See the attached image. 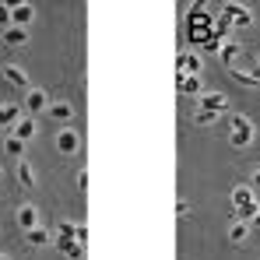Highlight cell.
<instances>
[{
	"label": "cell",
	"mask_w": 260,
	"mask_h": 260,
	"mask_svg": "<svg viewBox=\"0 0 260 260\" xmlns=\"http://www.w3.org/2000/svg\"><path fill=\"white\" fill-rule=\"evenodd\" d=\"M229 141H232V148H246L253 141V123L243 113H232L229 116Z\"/></svg>",
	"instance_id": "1"
},
{
	"label": "cell",
	"mask_w": 260,
	"mask_h": 260,
	"mask_svg": "<svg viewBox=\"0 0 260 260\" xmlns=\"http://www.w3.org/2000/svg\"><path fill=\"white\" fill-rule=\"evenodd\" d=\"M28 116H39V113H46L49 109V102H46V91L43 88H32L28 95H25V106H21Z\"/></svg>",
	"instance_id": "2"
},
{
	"label": "cell",
	"mask_w": 260,
	"mask_h": 260,
	"mask_svg": "<svg viewBox=\"0 0 260 260\" xmlns=\"http://www.w3.org/2000/svg\"><path fill=\"white\" fill-rule=\"evenodd\" d=\"M221 14L232 21V25H239V28H246L250 21H253V14H250V7H239V4H221Z\"/></svg>",
	"instance_id": "3"
},
{
	"label": "cell",
	"mask_w": 260,
	"mask_h": 260,
	"mask_svg": "<svg viewBox=\"0 0 260 260\" xmlns=\"http://www.w3.org/2000/svg\"><path fill=\"white\" fill-rule=\"evenodd\" d=\"M78 148H81V137H78L71 127H63L60 134H56V151H60V155H74Z\"/></svg>",
	"instance_id": "4"
},
{
	"label": "cell",
	"mask_w": 260,
	"mask_h": 260,
	"mask_svg": "<svg viewBox=\"0 0 260 260\" xmlns=\"http://www.w3.org/2000/svg\"><path fill=\"white\" fill-rule=\"evenodd\" d=\"M14 221H18V229H25V232H32L36 225H43V221H39V211H36L32 204H21V208L14 211Z\"/></svg>",
	"instance_id": "5"
},
{
	"label": "cell",
	"mask_w": 260,
	"mask_h": 260,
	"mask_svg": "<svg viewBox=\"0 0 260 260\" xmlns=\"http://www.w3.org/2000/svg\"><path fill=\"white\" fill-rule=\"evenodd\" d=\"M32 18H36V7L32 4H11V25L25 28V25H32Z\"/></svg>",
	"instance_id": "6"
},
{
	"label": "cell",
	"mask_w": 260,
	"mask_h": 260,
	"mask_svg": "<svg viewBox=\"0 0 260 260\" xmlns=\"http://www.w3.org/2000/svg\"><path fill=\"white\" fill-rule=\"evenodd\" d=\"M4 46H11V49H18V46L28 43V28H18V25H11V28H4Z\"/></svg>",
	"instance_id": "7"
},
{
	"label": "cell",
	"mask_w": 260,
	"mask_h": 260,
	"mask_svg": "<svg viewBox=\"0 0 260 260\" xmlns=\"http://www.w3.org/2000/svg\"><path fill=\"white\" fill-rule=\"evenodd\" d=\"M25 243L36 246V250H39V246H49V243H53V232H49L46 225H36L32 232H25Z\"/></svg>",
	"instance_id": "8"
},
{
	"label": "cell",
	"mask_w": 260,
	"mask_h": 260,
	"mask_svg": "<svg viewBox=\"0 0 260 260\" xmlns=\"http://www.w3.org/2000/svg\"><path fill=\"white\" fill-rule=\"evenodd\" d=\"M201 109H204V113H221V109H225V95H221V91H204V95H201Z\"/></svg>",
	"instance_id": "9"
},
{
	"label": "cell",
	"mask_w": 260,
	"mask_h": 260,
	"mask_svg": "<svg viewBox=\"0 0 260 260\" xmlns=\"http://www.w3.org/2000/svg\"><path fill=\"white\" fill-rule=\"evenodd\" d=\"M179 74H197L201 78V56L197 53H179Z\"/></svg>",
	"instance_id": "10"
},
{
	"label": "cell",
	"mask_w": 260,
	"mask_h": 260,
	"mask_svg": "<svg viewBox=\"0 0 260 260\" xmlns=\"http://www.w3.org/2000/svg\"><path fill=\"white\" fill-rule=\"evenodd\" d=\"M11 137H18V141H28V137H36V120H32V116H21V120L11 127Z\"/></svg>",
	"instance_id": "11"
},
{
	"label": "cell",
	"mask_w": 260,
	"mask_h": 260,
	"mask_svg": "<svg viewBox=\"0 0 260 260\" xmlns=\"http://www.w3.org/2000/svg\"><path fill=\"white\" fill-rule=\"evenodd\" d=\"M18 183H21L25 190H36V183H39V179H36V169H32V162H25V158L18 162Z\"/></svg>",
	"instance_id": "12"
},
{
	"label": "cell",
	"mask_w": 260,
	"mask_h": 260,
	"mask_svg": "<svg viewBox=\"0 0 260 260\" xmlns=\"http://www.w3.org/2000/svg\"><path fill=\"white\" fill-rule=\"evenodd\" d=\"M46 116H49V120H60V123H71V120H74V109H71L67 102H53V106L46 109Z\"/></svg>",
	"instance_id": "13"
},
{
	"label": "cell",
	"mask_w": 260,
	"mask_h": 260,
	"mask_svg": "<svg viewBox=\"0 0 260 260\" xmlns=\"http://www.w3.org/2000/svg\"><path fill=\"white\" fill-rule=\"evenodd\" d=\"M60 253L67 260H81L85 257V243H78V239H60Z\"/></svg>",
	"instance_id": "14"
},
{
	"label": "cell",
	"mask_w": 260,
	"mask_h": 260,
	"mask_svg": "<svg viewBox=\"0 0 260 260\" xmlns=\"http://www.w3.org/2000/svg\"><path fill=\"white\" fill-rule=\"evenodd\" d=\"M176 88H179V95H197L201 91V78L197 74H179Z\"/></svg>",
	"instance_id": "15"
},
{
	"label": "cell",
	"mask_w": 260,
	"mask_h": 260,
	"mask_svg": "<svg viewBox=\"0 0 260 260\" xmlns=\"http://www.w3.org/2000/svg\"><path fill=\"white\" fill-rule=\"evenodd\" d=\"M21 106H0V127H14L18 120H21Z\"/></svg>",
	"instance_id": "16"
},
{
	"label": "cell",
	"mask_w": 260,
	"mask_h": 260,
	"mask_svg": "<svg viewBox=\"0 0 260 260\" xmlns=\"http://www.w3.org/2000/svg\"><path fill=\"white\" fill-rule=\"evenodd\" d=\"M4 78H7L14 88H25V85H28V74H25L21 67H14V63H7V67H4Z\"/></svg>",
	"instance_id": "17"
},
{
	"label": "cell",
	"mask_w": 260,
	"mask_h": 260,
	"mask_svg": "<svg viewBox=\"0 0 260 260\" xmlns=\"http://www.w3.org/2000/svg\"><path fill=\"white\" fill-rule=\"evenodd\" d=\"M257 215H260V204H257V201H250V204L236 208V221H253Z\"/></svg>",
	"instance_id": "18"
},
{
	"label": "cell",
	"mask_w": 260,
	"mask_h": 260,
	"mask_svg": "<svg viewBox=\"0 0 260 260\" xmlns=\"http://www.w3.org/2000/svg\"><path fill=\"white\" fill-rule=\"evenodd\" d=\"M250 201H253V190H250V186H236V190H232V204H236V208H243V204H250Z\"/></svg>",
	"instance_id": "19"
},
{
	"label": "cell",
	"mask_w": 260,
	"mask_h": 260,
	"mask_svg": "<svg viewBox=\"0 0 260 260\" xmlns=\"http://www.w3.org/2000/svg\"><path fill=\"white\" fill-rule=\"evenodd\" d=\"M246 236H250V225H246V221H232V229H229V239H232V243H243Z\"/></svg>",
	"instance_id": "20"
},
{
	"label": "cell",
	"mask_w": 260,
	"mask_h": 260,
	"mask_svg": "<svg viewBox=\"0 0 260 260\" xmlns=\"http://www.w3.org/2000/svg\"><path fill=\"white\" fill-rule=\"evenodd\" d=\"M229 71H232V78H236L239 85H246V88L260 85V78H257V74H246V71H239V67H229Z\"/></svg>",
	"instance_id": "21"
},
{
	"label": "cell",
	"mask_w": 260,
	"mask_h": 260,
	"mask_svg": "<svg viewBox=\"0 0 260 260\" xmlns=\"http://www.w3.org/2000/svg\"><path fill=\"white\" fill-rule=\"evenodd\" d=\"M4 148H7V155H14V158L21 162V151H25V141H18V137H7V141H4Z\"/></svg>",
	"instance_id": "22"
},
{
	"label": "cell",
	"mask_w": 260,
	"mask_h": 260,
	"mask_svg": "<svg viewBox=\"0 0 260 260\" xmlns=\"http://www.w3.org/2000/svg\"><path fill=\"white\" fill-rule=\"evenodd\" d=\"M229 32H232V21H229V18L221 14V18H218V21H215V39H225Z\"/></svg>",
	"instance_id": "23"
},
{
	"label": "cell",
	"mask_w": 260,
	"mask_h": 260,
	"mask_svg": "<svg viewBox=\"0 0 260 260\" xmlns=\"http://www.w3.org/2000/svg\"><path fill=\"white\" fill-rule=\"evenodd\" d=\"M218 116H221V113H204V109H201V113L193 116V123H197V127H208V123H218Z\"/></svg>",
	"instance_id": "24"
},
{
	"label": "cell",
	"mask_w": 260,
	"mask_h": 260,
	"mask_svg": "<svg viewBox=\"0 0 260 260\" xmlns=\"http://www.w3.org/2000/svg\"><path fill=\"white\" fill-rule=\"evenodd\" d=\"M74 229H78V225H71V221H60V225H56L60 239H74Z\"/></svg>",
	"instance_id": "25"
},
{
	"label": "cell",
	"mask_w": 260,
	"mask_h": 260,
	"mask_svg": "<svg viewBox=\"0 0 260 260\" xmlns=\"http://www.w3.org/2000/svg\"><path fill=\"white\" fill-rule=\"evenodd\" d=\"M236 53H239L236 46H232V43H225V46H221V53H218V56H221V60H225L229 67H232V56H236Z\"/></svg>",
	"instance_id": "26"
},
{
	"label": "cell",
	"mask_w": 260,
	"mask_h": 260,
	"mask_svg": "<svg viewBox=\"0 0 260 260\" xmlns=\"http://www.w3.org/2000/svg\"><path fill=\"white\" fill-rule=\"evenodd\" d=\"M0 28H11V4H0Z\"/></svg>",
	"instance_id": "27"
},
{
	"label": "cell",
	"mask_w": 260,
	"mask_h": 260,
	"mask_svg": "<svg viewBox=\"0 0 260 260\" xmlns=\"http://www.w3.org/2000/svg\"><path fill=\"white\" fill-rule=\"evenodd\" d=\"M183 215H190V204H186V201H179V204H176V218H183Z\"/></svg>",
	"instance_id": "28"
},
{
	"label": "cell",
	"mask_w": 260,
	"mask_h": 260,
	"mask_svg": "<svg viewBox=\"0 0 260 260\" xmlns=\"http://www.w3.org/2000/svg\"><path fill=\"white\" fill-rule=\"evenodd\" d=\"M253 186H257V190H260V169H257V173H253Z\"/></svg>",
	"instance_id": "29"
},
{
	"label": "cell",
	"mask_w": 260,
	"mask_h": 260,
	"mask_svg": "<svg viewBox=\"0 0 260 260\" xmlns=\"http://www.w3.org/2000/svg\"><path fill=\"white\" fill-rule=\"evenodd\" d=\"M0 260H11V257H4V253H0Z\"/></svg>",
	"instance_id": "30"
}]
</instances>
